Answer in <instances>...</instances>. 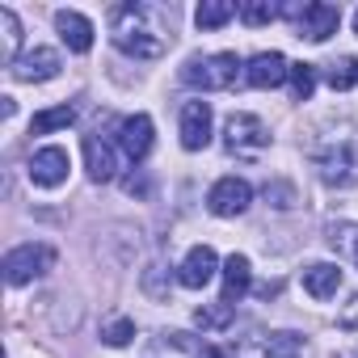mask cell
<instances>
[{
    "mask_svg": "<svg viewBox=\"0 0 358 358\" xmlns=\"http://www.w3.org/2000/svg\"><path fill=\"white\" fill-rule=\"evenodd\" d=\"M110 38L131 59H160L173 43V30L160 26V9L148 5H122L110 17Z\"/></svg>",
    "mask_w": 358,
    "mask_h": 358,
    "instance_id": "6da1fadb",
    "label": "cell"
},
{
    "mask_svg": "<svg viewBox=\"0 0 358 358\" xmlns=\"http://www.w3.org/2000/svg\"><path fill=\"white\" fill-rule=\"evenodd\" d=\"M241 55L236 51H220V55H194L182 64V80L190 89H203V93H220V89H232L236 76H241Z\"/></svg>",
    "mask_w": 358,
    "mask_h": 358,
    "instance_id": "7a4b0ae2",
    "label": "cell"
},
{
    "mask_svg": "<svg viewBox=\"0 0 358 358\" xmlns=\"http://www.w3.org/2000/svg\"><path fill=\"white\" fill-rule=\"evenodd\" d=\"M282 17H291V22H295V34L308 38V43H324V38L337 34V26H341V9H337V5H324V0L287 5Z\"/></svg>",
    "mask_w": 358,
    "mask_h": 358,
    "instance_id": "3957f363",
    "label": "cell"
},
{
    "mask_svg": "<svg viewBox=\"0 0 358 358\" xmlns=\"http://www.w3.org/2000/svg\"><path fill=\"white\" fill-rule=\"evenodd\" d=\"M55 266V249H47V245H17V249H9L5 253V278H9V287H26L30 278H38V274H47Z\"/></svg>",
    "mask_w": 358,
    "mask_h": 358,
    "instance_id": "277c9868",
    "label": "cell"
},
{
    "mask_svg": "<svg viewBox=\"0 0 358 358\" xmlns=\"http://www.w3.org/2000/svg\"><path fill=\"white\" fill-rule=\"evenodd\" d=\"M316 173L324 186H354L358 182V143H333L316 152Z\"/></svg>",
    "mask_w": 358,
    "mask_h": 358,
    "instance_id": "5b68a950",
    "label": "cell"
},
{
    "mask_svg": "<svg viewBox=\"0 0 358 358\" xmlns=\"http://www.w3.org/2000/svg\"><path fill=\"white\" fill-rule=\"evenodd\" d=\"M224 143L232 156H257L262 148H270V127L257 114H232L224 127Z\"/></svg>",
    "mask_w": 358,
    "mask_h": 358,
    "instance_id": "8992f818",
    "label": "cell"
},
{
    "mask_svg": "<svg viewBox=\"0 0 358 358\" xmlns=\"http://www.w3.org/2000/svg\"><path fill=\"white\" fill-rule=\"evenodd\" d=\"M249 203H253V186L245 182V177H220V182L211 186V194H207V211L220 215V220L245 215Z\"/></svg>",
    "mask_w": 358,
    "mask_h": 358,
    "instance_id": "52a82bcc",
    "label": "cell"
},
{
    "mask_svg": "<svg viewBox=\"0 0 358 358\" xmlns=\"http://www.w3.org/2000/svg\"><path fill=\"white\" fill-rule=\"evenodd\" d=\"M68 169H72V160H68V148H59V143H51V148H38L34 156H30V182L38 186V190H55V186H64L68 182Z\"/></svg>",
    "mask_w": 358,
    "mask_h": 358,
    "instance_id": "ba28073f",
    "label": "cell"
},
{
    "mask_svg": "<svg viewBox=\"0 0 358 358\" xmlns=\"http://www.w3.org/2000/svg\"><path fill=\"white\" fill-rule=\"evenodd\" d=\"M215 270H220L215 249H211V245H194V249L186 253V262L177 266V282H182L186 291H203V287L215 278Z\"/></svg>",
    "mask_w": 358,
    "mask_h": 358,
    "instance_id": "9c48e42d",
    "label": "cell"
},
{
    "mask_svg": "<svg viewBox=\"0 0 358 358\" xmlns=\"http://www.w3.org/2000/svg\"><path fill=\"white\" fill-rule=\"evenodd\" d=\"M211 143V106L203 97L182 106V148L186 152H203Z\"/></svg>",
    "mask_w": 358,
    "mask_h": 358,
    "instance_id": "30bf717a",
    "label": "cell"
},
{
    "mask_svg": "<svg viewBox=\"0 0 358 358\" xmlns=\"http://www.w3.org/2000/svg\"><path fill=\"white\" fill-rule=\"evenodd\" d=\"M245 80L253 89H278L282 80H291V64L278 55V51H257L249 64H245Z\"/></svg>",
    "mask_w": 358,
    "mask_h": 358,
    "instance_id": "8fae6325",
    "label": "cell"
},
{
    "mask_svg": "<svg viewBox=\"0 0 358 358\" xmlns=\"http://www.w3.org/2000/svg\"><path fill=\"white\" fill-rule=\"evenodd\" d=\"M152 135H156V127H152L148 114H131V118L118 122V148H122L131 160H143V156L152 152Z\"/></svg>",
    "mask_w": 358,
    "mask_h": 358,
    "instance_id": "7c38bea8",
    "label": "cell"
},
{
    "mask_svg": "<svg viewBox=\"0 0 358 358\" xmlns=\"http://www.w3.org/2000/svg\"><path fill=\"white\" fill-rule=\"evenodd\" d=\"M55 26H59V38L68 43V51H76V55H89L93 51V22L89 17H80L76 9H59L55 13Z\"/></svg>",
    "mask_w": 358,
    "mask_h": 358,
    "instance_id": "4fadbf2b",
    "label": "cell"
},
{
    "mask_svg": "<svg viewBox=\"0 0 358 358\" xmlns=\"http://www.w3.org/2000/svg\"><path fill=\"white\" fill-rule=\"evenodd\" d=\"M55 72H59V51H51V47H34V51H26V55L13 64V76L26 80V85H34V80H51Z\"/></svg>",
    "mask_w": 358,
    "mask_h": 358,
    "instance_id": "5bb4252c",
    "label": "cell"
},
{
    "mask_svg": "<svg viewBox=\"0 0 358 358\" xmlns=\"http://www.w3.org/2000/svg\"><path fill=\"white\" fill-rule=\"evenodd\" d=\"M85 164H89V177L101 186V182H114V173H118V160H114V148L97 135H85Z\"/></svg>",
    "mask_w": 358,
    "mask_h": 358,
    "instance_id": "9a60e30c",
    "label": "cell"
},
{
    "mask_svg": "<svg viewBox=\"0 0 358 358\" xmlns=\"http://www.w3.org/2000/svg\"><path fill=\"white\" fill-rule=\"evenodd\" d=\"M303 291H308L312 299H333V295L341 291V270H337V262H316V266H308V270H303Z\"/></svg>",
    "mask_w": 358,
    "mask_h": 358,
    "instance_id": "2e32d148",
    "label": "cell"
},
{
    "mask_svg": "<svg viewBox=\"0 0 358 358\" xmlns=\"http://www.w3.org/2000/svg\"><path fill=\"white\" fill-rule=\"evenodd\" d=\"M253 287V270H249V257L245 253H232L224 262V299L228 303H241Z\"/></svg>",
    "mask_w": 358,
    "mask_h": 358,
    "instance_id": "e0dca14e",
    "label": "cell"
},
{
    "mask_svg": "<svg viewBox=\"0 0 358 358\" xmlns=\"http://www.w3.org/2000/svg\"><path fill=\"white\" fill-rule=\"evenodd\" d=\"M0 30H5V51H0V64L13 68V64L22 59V55H17V47H22V22H17L13 9H0Z\"/></svg>",
    "mask_w": 358,
    "mask_h": 358,
    "instance_id": "ac0fdd59",
    "label": "cell"
},
{
    "mask_svg": "<svg viewBox=\"0 0 358 358\" xmlns=\"http://www.w3.org/2000/svg\"><path fill=\"white\" fill-rule=\"evenodd\" d=\"M76 122V110L72 106H55V110H38L34 122H30V135H51V131H64Z\"/></svg>",
    "mask_w": 358,
    "mask_h": 358,
    "instance_id": "d6986e66",
    "label": "cell"
},
{
    "mask_svg": "<svg viewBox=\"0 0 358 358\" xmlns=\"http://www.w3.org/2000/svg\"><path fill=\"white\" fill-rule=\"evenodd\" d=\"M241 9L236 5H228V0H203L199 5V13H194V22L203 26V30H220L224 22H232Z\"/></svg>",
    "mask_w": 358,
    "mask_h": 358,
    "instance_id": "ffe728a7",
    "label": "cell"
},
{
    "mask_svg": "<svg viewBox=\"0 0 358 358\" xmlns=\"http://www.w3.org/2000/svg\"><path fill=\"white\" fill-rule=\"evenodd\" d=\"M232 316H236V303L220 299V303H203V308L194 312V324H199V329H228Z\"/></svg>",
    "mask_w": 358,
    "mask_h": 358,
    "instance_id": "44dd1931",
    "label": "cell"
},
{
    "mask_svg": "<svg viewBox=\"0 0 358 358\" xmlns=\"http://www.w3.org/2000/svg\"><path fill=\"white\" fill-rule=\"evenodd\" d=\"M324 80H329L337 93L354 89V85H358V59H354V55H341V59H333V64L324 68Z\"/></svg>",
    "mask_w": 358,
    "mask_h": 358,
    "instance_id": "7402d4cb",
    "label": "cell"
},
{
    "mask_svg": "<svg viewBox=\"0 0 358 358\" xmlns=\"http://www.w3.org/2000/svg\"><path fill=\"white\" fill-rule=\"evenodd\" d=\"M274 17H282V9L270 5V0H245L241 5V22L245 26H270Z\"/></svg>",
    "mask_w": 358,
    "mask_h": 358,
    "instance_id": "603a6c76",
    "label": "cell"
},
{
    "mask_svg": "<svg viewBox=\"0 0 358 358\" xmlns=\"http://www.w3.org/2000/svg\"><path fill=\"white\" fill-rule=\"evenodd\" d=\"M316 89V68L312 64H291V97L295 101H308Z\"/></svg>",
    "mask_w": 358,
    "mask_h": 358,
    "instance_id": "cb8c5ba5",
    "label": "cell"
},
{
    "mask_svg": "<svg viewBox=\"0 0 358 358\" xmlns=\"http://www.w3.org/2000/svg\"><path fill=\"white\" fill-rule=\"evenodd\" d=\"M303 350V337L299 333H270V341H266V354L270 358H295Z\"/></svg>",
    "mask_w": 358,
    "mask_h": 358,
    "instance_id": "d4e9b609",
    "label": "cell"
},
{
    "mask_svg": "<svg viewBox=\"0 0 358 358\" xmlns=\"http://www.w3.org/2000/svg\"><path fill=\"white\" fill-rule=\"evenodd\" d=\"M354 266H358V224H341V228H333V236H329Z\"/></svg>",
    "mask_w": 358,
    "mask_h": 358,
    "instance_id": "484cf974",
    "label": "cell"
},
{
    "mask_svg": "<svg viewBox=\"0 0 358 358\" xmlns=\"http://www.w3.org/2000/svg\"><path fill=\"white\" fill-rule=\"evenodd\" d=\"M143 291L152 299H169V282H164V266H148L143 270Z\"/></svg>",
    "mask_w": 358,
    "mask_h": 358,
    "instance_id": "4316f807",
    "label": "cell"
},
{
    "mask_svg": "<svg viewBox=\"0 0 358 358\" xmlns=\"http://www.w3.org/2000/svg\"><path fill=\"white\" fill-rule=\"evenodd\" d=\"M131 337H135V320H127V316H122V320H114V324L101 333V341H106V345H127Z\"/></svg>",
    "mask_w": 358,
    "mask_h": 358,
    "instance_id": "83f0119b",
    "label": "cell"
},
{
    "mask_svg": "<svg viewBox=\"0 0 358 358\" xmlns=\"http://www.w3.org/2000/svg\"><path fill=\"white\" fill-rule=\"evenodd\" d=\"M266 199H274V207L287 211V207L295 203V186H287V182H270V186H266Z\"/></svg>",
    "mask_w": 358,
    "mask_h": 358,
    "instance_id": "f1b7e54d",
    "label": "cell"
},
{
    "mask_svg": "<svg viewBox=\"0 0 358 358\" xmlns=\"http://www.w3.org/2000/svg\"><path fill=\"white\" fill-rule=\"evenodd\" d=\"M337 324H341V329H350V333H358V295H354V299H350V303L341 308Z\"/></svg>",
    "mask_w": 358,
    "mask_h": 358,
    "instance_id": "f546056e",
    "label": "cell"
},
{
    "mask_svg": "<svg viewBox=\"0 0 358 358\" xmlns=\"http://www.w3.org/2000/svg\"><path fill=\"white\" fill-rule=\"evenodd\" d=\"M194 358H228V354H224L220 345H199V354H194Z\"/></svg>",
    "mask_w": 358,
    "mask_h": 358,
    "instance_id": "4dcf8cb0",
    "label": "cell"
},
{
    "mask_svg": "<svg viewBox=\"0 0 358 358\" xmlns=\"http://www.w3.org/2000/svg\"><path fill=\"white\" fill-rule=\"evenodd\" d=\"M0 101H5V106H0V114H5V118H13V110H17V101H13V97H0Z\"/></svg>",
    "mask_w": 358,
    "mask_h": 358,
    "instance_id": "1f68e13d",
    "label": "cell"
},
{
    "mask_svg": "<svg viewBox=\"0 0 358 358\" xmlns=\"http://www.w3.org/2000/svg\"><path fill=\"white\" fill-rule=\"evenodd\" d=\"M354 34H358V13H354Z\"/></svg>",
    "mask_w": 358,
    "mask_h": 358,
    "instance_id": "d6a6232c",
    "label": "cell"
}]
</instances>
